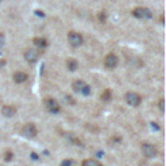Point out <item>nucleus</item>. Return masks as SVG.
Returning <instances> with one entry per match:
<instances>
[{
	"label": "nucleus",
	"instance_id": "7ed1b4c3",
	"mask_svg": "<svg viewBox=\"0 0 166 166\" xmlns=\"http://www.w3.org/2000/svg\"><path fill=\"white\" fill-rule=\"evenodd\" d=\"M133 16L136 18H147L149 20L152 18V12L148 9V8H143V7H138L135 9H133Z\"/></svg>",
	"mask_w": 166,
	"mask_h": 166
},
{
	"label": "nucleus",
	"instance_id": "f3484780",
	"mask_svg": "<svg viewBox=\"0 0 166 166\" xmlns=\"http://www.w3.org/2000/svg\"><path fill=\"white\" fill-rule=\"evenodd\" d=\"M61 166H74V161L73 160H64L61 162Z\"/></svg>",
	"mask_w": 166,
	"mask_h": 166
},
{
	"label": "nucleus",
	"instance_id": "f8f14e48",
	"mask_svg": "<svg viewBox=\"0 0 166 166\" xmlns=\"http://www.w3.org/2000/svg\"><path fill=\"white\" fill-rule=\"evenodd\" d=\"M82 166H103L98 160H93V158H87L82 162Z\"/></svg>",
	"mask_w": 166,
	"mask_h": 166
},
{
	"label": "nucleus",
	"instance_id": "423d86ee",
	"mask_svg": "<svg viewBox=\"0 0 166 166\" xmlns=\"http://www.w3.org/2000/svg\"><path fill=\"white\" fill-rule=\"evenodd\" d=\"M142 152L145 157H148V158H153V157L157 156V149H156V147L151 143H144L142 145Z\"/></svg>",
	"mask_w": 166,
	"mask_h": 166
},
{
	"label": "nucleus",
	"instance_id": "2eb2a0df",
	"mask_svg": "<svg viewBox=\"0 0 166 166\" xmlns=\"http://www.w3.org/2000/svg\"><path fill=\"white\" fill-rule=\"evenodd\" d=\"M112 99V91L110 90H105L103 92V95H101V100H104V101H109Z\"/></svg>",
	"mask_w": 166,
	"mask_h": 166
},
{
	"label": "nucleus",
	"instance_id": "9b49d317",
	"mask_svg": "<svg viewBox=\"0 0 166 166\" xmlns=\"http://www.w3.org/2000/svg\"><path fill=\"white\" fill-rule=\"evenodd\" d=\"M33 43L35 44L38 48H46L47 46H48V42H47V39H44V38H34V40H33Z\"/></svg>",
	"mask_w": 166,
	"mask_h": 166
},
{
	"label": "nucleus",
	"instance_id": "39448f33",
	"mask_svg": "<svg viewBox=\"0 0 166 166\" xmlns=\"http://www.w3.org/2000/svg\"><path fill=\"white\" fill-rule=\"evenodd\" d=\"M44 105H46L47 110L49 113H52V114H56V113L60 112V104L52 98H48L44 100Z\"/></svg>",
	"mask_w": 166,
	"mask_h": 166
},
{
	"label": "nucleus",
	"instance_id": "6ab92c4d",
	"mask_svg": "<svg viewBox=\"0 0 166 166\" xmlns=\"http://www.w3.org/2000/svg\"><path fill=\"white\" fill-rule=\"evenodd\" d=\"M4 42H5L4 34H3V33H0V47H3V46H4Z\"/></svg>",
	"mask_w": 166,
	"mask_h": 166
},
{
	"label": "nucleus",
	"instance_id": "f03ea898",
	"mask_svg": "<svg viewBox=\"0 0 166 166\" xmlns=\"http://www.w3.org/2000/svg\"><path fill=\"white\" fill-rule=\"evenodd\" d=\"M21 134L25 136V138H35L37 134H38V130H37V126L34 123H26L22 128H21Z\"/></svg>",
	"mask_w": 166,
	"mask_h": 166
},
{
	"label": "nucleus",
	"instance_id": "0eeeda50",
	"mask_svg": "<svg viewBox=\"0 0 166 166\" xmlns=\"http://www.w3.org/2000/svg\"><path fill=\"white\" fill-rule=\"evenodd\" d=\"M39 56H40V52H39V49H35V48H30L25 52V60L30 64L37 63Z\"/></svg>",
	"mask_w": 166,
	"mask_h": 166
},
{
	"label": "nucleus",
	"instance_id": "aec40b11",
	"mask_svg": "<svg viewBox=\"0 0 166 166\" xmlns=\"http://www.w3.org/2000/svg\"><path fill=\"white\" fill-rule=\"evenodd\" d=\"M105 18H107V14H105V12H101V13L99 14V20H100L101 22H104V21H105Z\"/></svg>",
	"mask_w": 166,
	"mask_h": 166
},
{
	"label": "nucleus",
	"instance_id": "412c9836",
	"mask_svg": "<svg viewBox=\"0 0 166 166\" xmlns=\"http://www.w3.org/2000/svg\"><path fill=\"white\" fill-rule=\"evenodd\" d=\"M163 104H165V101H163V99H161V100H160V103H158V107H160V109H161V112H162V113L165 112V107H163Z\"/></svg>",
	"mask_w": 166,
	"mask_h": 166
},
{
	"label": "nucleus",
	"instance_id": "9d476101",
	"mask_svg": "<svg viewBox=\"0 0 166 166\" xmlns=\"http://www.w3.org/2000/svg\"><path fill=\"white\" fill-rule=\"evenodd\" d=\"M13 81L16 83H23L28 81V74L23 73V72H16L13 74Z\"/></svg>",
	"mask_w": 166,
	"mask_h": 166
},
{
	"label": "nucleus",
	"instance_id": "dca6fc26",
	"mask_svg": "<svg viewBox=\"0 0 166 166\" xmlns=\"http://www.w3.org/2000/svg\"><path fill=\"white\" fill-rule=\"evenodd\" d=\"M82 95H84V96H88L90 93H91V87L88 86V84H84L83 87H82V90L79 91Z\"/></svg>",
	"mask_w": 166,
	"mask_h": 166
},
{
	"label": "nucleus",
	"instance_id": "a211bd4d",
	"mask_svg": "<svg viewBox=\"0 0 166 166\" xmlns=\"http://www.w3.org/2000/svg\"><path fill=\"white\" fill-rule=\"evenodd\" d=\"M12 158H13V153H12V152H9V151L5 152V157H4V160L8 162V161H11Z\"/></svg>",
	"mask_w": 166,
	"mask_h": 166
},
{
	"label": "nucleus",
	"instance_id": "4468645a",
	"mask_svg": "<svg viewBox=\"0 0 166 166\" xmlns=\"http://www.w3.org/2000/svg\"><path fill=\"white\" fill-rule=\"evenodd\" d=\"M68 69L70 72H75L78 69V61L77 60H69L68 61Z\"/></svg>",
	"mask_w": 166,
	"mask_h": 166
},
{
	"label": "nucleus",
	"instance_id": "f257e3e1",
	"mask_svg": "<svg viewBox=\"0 0 166 166\" xmlns=\"http://www.w3.org/2000/svg\"><path fill=\"white\" fill-rule=\"evenodd\" d=\"M68 39H69V43H70L72 47H81L83 44V37L77 31H70V33H69Z\"/></svg>",
	"mask_w": 166,
	"mask_h": 166
},
{
	"label": "nucleus",
	"instance_id": "4be33fe9",
	"mask_svg": "<svg viewBox=\"0 0 166 166\" xmlns=\"http://www.w3.org/2000/svg\"><path fill=\"white\" fill-rule=\"evenodd\" d=\"M30 157H31V158H33V160H38V158H39V157H38V154H37L35 152H33V153L30 154Z\"/></svg>",
	"mask_w": 166,
	"mask_h": 166
},
{
	"label": "nucleus",
	"instance_id": "ddd939ff",
	"mask_svg": "<svg viewBox=\"0 0 166 166\" xmlns=\"http://www.w3.org/2000/svg\"><path fill=\"white\" fill-rule=\"evenodd\" d=\"M84 84H86V83H84L83 81L78 79V81L73 82V84H72V88H73V91H75V92H79V91L82 90V87H83Z\"/></svg>",
	"mask_w": 166,
	"mask_h": 166
},
{
	"label": "nucleus",
	"instance_id": "1a4fd4ad",
	"mask_svg": "<svg viewBox=\"0 0 166 166\" xmlns=\"http://www.w3.org/2000/svg\"><path fill=\"white\" fill-rule=\"evenodd\" d=\"M16 112H17V109L12 105H4L2 108V114L5 117H13L16 114Z\"/></svg>",
	"mask_w": 166,
	"mask_h": 166
},
{
	"label": "nucleus",
	"instance_id": "393cba45",
	"mask_svg": "<svg viewBox=\"0 0 166 166\" xmlns=\"http://www.w3.org/2000/svg\"><path fill=\"white\" fill-rule=\"evenodd\" d=\"M5 65V60H0V68H3Z\"/></svg>",
	"mask_w": 166,
	"mask_h": 166
},
{
	"label": "nucleus",
	"instance_id": "5701e85b",
	"mask_svg": "<svg viewBox=\"0 0 166 166\" xmlns=\"http://www.w3.org/2000/svg\"><path fill=\"white\" fill-rule=\"evenodd\" d=\"M35 14H38L39 17H44V13H43V12H39V11H35Z\"/></svg>",
	"mask_w": 166,
	"mask_h": 166
},
{
	"label": "nucleus",
	"instance_id": "b1692460",
	"mask_svg": "<svg viewBox=\"0 0 166 166\" xmlns=\"http://www.w3.org/2000/svg\"><path fill=\"white\" fill-rule=\"evenodd\" d=\"M151 125H152V127H153L154 130H158V128H160L158 126H157V123H154V122H152V123H151Z\"/></svg>",
	"mask_w": 166,
	"mask_h": 166
},
{
	"label": "nucleus",
	"instance_id": "20e7f679",
	"mask_svg": "<svg viewBox=\"0 0 166 166\" xmlns=\"http://www.w3.org/2000/svg\"><path fill=\"white\" fill-rule=\"evenodd\" d=\"M125 99H126V103L131 107H138V105H140V103H142L140 95L136 92H127Z\"/></svg>",
	"mask_w": 166,
	"mask_h": 166
},
{
	"label": "nucleus",
	"instance_id": "6e6552de",
	"mask_svg": "<svg viewBox=\"0 0 166 166\" xmlns=\"http://www.w3.org/2000/svg\"><path fill=\"white\" fill-rule=\"evenodd\" d=\"M104 64L108 69H114L118 64V57L114 55V53H109L107 57H105V61H104Z\"/></svg>",
	"mask_w": 166,
	"mask_h": 166
}]
</instances>
